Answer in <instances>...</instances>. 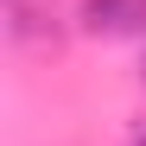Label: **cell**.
<instances>
[{
	"label": "cell",
	"mask_w": 146,
	"mask_h": 146,
	"mask_svg": "<svg viewBox=\"0 0 146 146\" xmlns=\"http://www.w3.org/2000/svg\"><path fill=\"white\" fill-rule=\"evenodd\" d=\"M83 13L95 32H146V0H89Z\"/></svg>",
	"instance_id": "1"
},
{
	"label": "cell",
	"mask_w": 146,
	"mask_h": 146,
	"mask_svg": "<svg viewBox=\"0 0 146 146\" xmlns=\"http://www.w3.org/2000/svg\"><path fill=\"white\" fill-rule=\"evenodd\" d=\"M133 146H146V133H140V140H133Z\"/></svg>",
	"instance_id": "2"
}]
</instances>
